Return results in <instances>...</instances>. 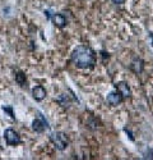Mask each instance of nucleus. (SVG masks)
Listing matches in <instances>:
<instances>
[{
    "label": "nucleus",
    "mask_w": 153,
    "mask_h": 160,
    "mask_svg": "<svg viewBox=\"0 0 153 160\" xmlns=\"http://www.w3.org/2000/svg\"><path fill=\"white\" fill-rule=\"evenodd\" d=\"M146 158H149V159H153V150H151V151H148V154H147V156Z\"/></svg>",
    "instance_id": "f8f14e48"
},
{
    "label": "nucleus",
    "mask_w": 153,
    "mask_h": 160,
    "mask_svg": "<svg viewBox=\"0 0 153 160\" xmlns=\"http://www.w3.org/2000/svg\"><path fill=\"white\" fill-rule=\"evenodd\" d=\"M47 127H49L47 121L44 118V115H42L41 113H38V114H37V118L35 119L33 123H32V128H33V131H36V132H38V133H41V132H44Z\"/></svg>",
    "instance_id": "20e7f679"
},
{
    "label": "nucleus",
    "mask_w": 153,
    "mask_h": 160,
    "mask_svg": "<svg viewBox=\"0 0 153 160\" xmlns=\"http://www.w3.org/2000/svg\"><path fill=\"white\" fill-rule=\"evenodd\" d=\"M32 95H33V99H35V100L42 101V100L46 98V90H45L42 86H36V87H33V90H32Z\"/></svg>",
    "instance_id": "39448f33"
},
{
    "label": "nucleus",
    "mask_w": 153,
    "mask_h": 160,
    "mask_svg": "<svg viewBox=\"0 0 153 160\" xmlns=\"http://www.w3.org/2000/svg\"><path fill=\"white\" fill-rule=\"evenodd\" d=\"M4 112H8L9 113V115L12 117V118H14V114H13V110H12V108H7V106H4Z\"/></svg>",
    "instance_id": "9b49d317"
},
{
    "label": "nucleus",
    "mask_w": 153,
    "mask_h": 160,
    "mask_svg": "<svg viewBox=\"0 0 153 160\" xmlns=\"http://www.w3.org/2000/svg\"><path fill=\"white\" fill-rule=\"evenodd\" d=\"M16 81L21 86H24V83H26V74L23 72H17L16 73Z\"/></svg>",
    "instance_id": "9d476101"
},
{
    "label": "nucleus",
    "mask_w": 153,
    "mask_h": 160,
    "mask_svg": "<svg viewBox=\"0 0 153 160\" xmlns=\"http://www.w3.org/2000/svg\"><path fill=\"white\" fill-rule=\"evenodd\" d=\"M116 90H118L119 94L123 96V99H126V98H129V96L132 95V91H130L129 86H128L125 82L118 83V85H116Z\"/></svg>",
    "instance_id": "423d86ee"
},
{
    "label": "nucleus",
    "mask_w": 153,
    "mask_h": 160,
    "mask_svg": "<svg viewBox=\"0 0 153 160\" xmlns=\"http://www.w3.org/2000/svg\"><path fill=\"white\" fill-rule=\"evenodd\" d=\"M51 141H53V143L56 146V149L59 150H65L68 148V138L67 136L64 135V133L61 132H55L51 135Z\"/></svg>",
    "instance_id": "f03ea898"
},
{
    "label": "nucleus",
    "mask_w": 153,
    "mask_h": 160,
    "mask_svg": "<svg viewBox=\"0 0 153 160\" xmlns=\"http://www.w3.org/2000/svg\"><path fill=\"white\" fill-rule=\"evenodd\" d=\"M50 19H51V22H53V23L56 26V27H60V28L64 27V26L67 24V18L64 17L63 14H59V13H58V14L51 16Z\"/></svg>",
    "instance_id": "6e6552de"
},
{
    "label": "nucleus",
    "mask_w": 153,
    "mask_h": 160,
    "mask_svg": "<svg viewBox=\"0 0 153 160\" xmlns=\"http://www.w3.org/2000/svg\"><path fill=\"white\" fill-rule=\"evenodd\" d=\"M72 60L78 68H92L96 63V55L89 46L81 45L73 51Z\"/></svg>",
    "instance_id": "f257e3e1"
},
{
    "label": "nucleus",
    "mask_w": 153,
    "mask_h": 160,
    "mask_svg": "<svg viewBox=\"0 0 153 160\" xmlns=\"http://www.w3.org/2000/svg\"><path fill=\"white\" fill-rule=\"evenodd\" d=\"M130 68H132V71L133 72H135V73H140L143 71V60L142 59H134L133 62H132V64H130Z\"/></svg>",
    "instance_id": "1a4fd4ad"
},
{
    "label": "nucleus",
    "mask_w": 153,
    "mask_h": 160,
    "mask_svg": "<svg viewBox=\"0 0 153 160\" xmlns=\"http://www.w3.org/2000/svg\"><path fill=\"white\" fill-rule=\"evenodd\" d=\"M107 102L112 106H118L121 101H123V96L119 94V92H111V94H109L107 96Z\"/></svg>",
    "instance_id": "0eeeda50"
},
{
    "label": "nucleus",
    "mask_w": 153,
    "mask_h": 160,
    "mask_svg": "<svg viewBox=\"0 0 153 160\" xmlns=\"http://www.w3.org/2000/svg\"><path fill=\"white\" fill-rule=\"evenodd\" d=\"M112 2H114V3H116V4H123L125 0H112Z\"/></svg>",
    "instance_id": "ddd939ff"
},
{
    "label": "nucleus",
    "mask_w": 153,
    "mask_h": 160,
    "mask_svg": "<svg viewBox=\"0 0 153 160\" xmlns=\"http://www.w3.org/2000/svg\"><path fill=\"white\" fill-rule=\"evenodd\" d=\"M4 138H5V142H7L9 146H16V145L21 143V137H19V135H18V132H16L13 128L5 129V132H4Z\"/></svg>",
    "instance_id": "7ed1b4c3"
}]
</instances>
